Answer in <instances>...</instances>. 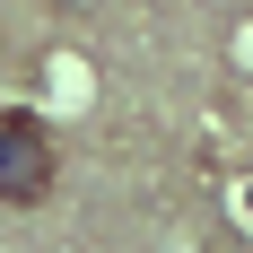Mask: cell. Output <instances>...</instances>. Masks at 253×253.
<instances>
[{
	"label": "cell",
	"mask_w": 253,
	"mask_h": 253,
	"mask_svg": "<svg viewBox=\"0 0 253 253\" xmlns=\"http://www.w3.org/2000/svg\"><path fill=\"white\" fill-rule=\"evenodd\" d=\"M61 183V149L26 105H0V201L9 210H44Z\"/></svg>",
	"instance_id": "obj_1"
},
{
	"label": "cell",
	"mask_w": 253,
	"mask_h": 253,
	"mask_svg": "<svg viewBox=\"0 0 253 253\" xmlns=\"http://www.w3.org/2000/svg\"><path fill=\"white\" fill-rule=\"evenodd\" d=\"M61 9H79V0H61Z\"/></svg>",
	"instance_id": "obj_2"
}]
</instances>
